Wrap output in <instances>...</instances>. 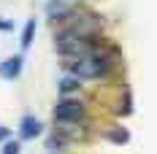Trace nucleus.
<instances>
[{
	"instance_id": "7ed1b4c3",
	"label": "nucleus",
	"mask_w": 157,
	"mask_h": 154,
	"mask_svg": "<svg viewBox=\"0 0 157 154\" xmlns=\"http://www.w3.org/2000/svg\"><path fill=\"white\" fill-rule=\"evenodd\" d=\"M73 6H78V0H52L46 6V11L52 19H57V16H68L73 11Z\"/></svg>"
},
{
	"instance_id": "6e6552de",
	"label": "nucleus",
	"mask_w": 157,
	"mask_h": 154,
	"mask_svg": "<svg viewBox=\"0 0 157 154\" xmlns=\"http://www.w3.org/2000/svg\"><path fill=\"white\" fill-rule=\"evenodd\" d=\"M3 154H19V143L16 141H6L3 143Z\"/></svg>"
},
{
	"instance_id": "423d86ee",
	"label": "nucleus",
	"mask_w": 157,
	"mask_h": 154,
	"mask_svg": "<svg viewBox=\"0 0 157 154\" xmlns=\"http://www.w3.org/2000/svg\"><path fill=\"white\" fill-rule=\"evenodd\" d=\"M81 89V84H78L76 76H65L63 81H60V92L63 95H71V92H78Z\"/></svg>"
},
{
	"instance_id": "f257e3e1",
	"label": "nucleus",
	"mask_w": 157,
	"mask_h": 154,
	"mask_svg": "<svg viewBox=\"0 0 157 154\" xmlns=\"http://www.w3.org/2000/svg\"><path fill=\"white\" fill-rule=\"evenodd\" d=\"M65 70L76 78H98L109 70V60L90 51V54H81V57H71L65 62Z\"/></svg>"
},
{
	"instance_id": "20e7f679",
	"label": "nucleus",
	"mask_w": 157,
	"mask_h": 154,
	"mask_svg": "<svg viewBox=\"0 0 157 154\" xmlns=\"http://www.w3.org/2000/svg\"><path fill=\"white\" fill-rule=\"evenodd\" d=\"M22 54H16V57H8L6 62H0V76L3 78H16L22 73Z\"/></svg>"
},
{
	"instance_id": "f03ea898",
	"label": "nucleus",
	"mask_w": 157,
	"mask_h": 154,
	"mask_svg": "<svg viewBox=\"0 0 157 154\" xmlns=\"http://www.w3.org/2000/svg\"><path fill=\"white\" fill-rule=\"evenodd\" d=\"M84 114H87V108L81 106L78 100H71V97H63L54 106V119L60 124H73L78 119H84Z\"/></svg>"
},
{
	"instance_id": "39448f33",
	"label": "nucleus",
	"mask_w": 157,
	"mask_h": 154,
	"mask_svg": "<svg viewBox=\"0 0 157 154\" xmlns=\"http://www.w3.org/2000/svg\"><path fill=\"white\" fill-rule=\"evenodd\" d=\"M41 127H44V124L38 122L35 116H22V122H19V135H22V138H35V135H41Z\"/></svg>"
},
{
	"instance_id": "0eeeda50",
	"label": "nucleus",
	"mask_w": 157,
	"mask_h": 154,
	"mask_svg": "<svg viewBox=\"0 0 157 154\" xmlns=\"http://www.w3.org/2000/svg\"><path fill=\"white\" fill-rule=\"evenodd\" d=\"M33 32H35V22L30 19V22L25 24V32H22V46H25V49L33 43Z\"/></svg>"
},
{
	"instance_id": "1a4fd4ad",
	"label": "nucleus",
	"mask_w": 157,
	"mask_h": 154,
	"mask_svg": "<svg viewBox=\"0 0 157 154\" xmlns=\"http://www.w3.org/2000/svg\"><path fill=\"white\" fill-rule=\"evenodd\" d=\"M6 135H8V127H3V124H0V141L6 138Z\"/></svg>"
}]
</instances>
